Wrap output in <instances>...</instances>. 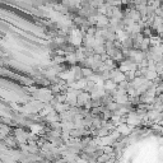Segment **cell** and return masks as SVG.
Segmentation results:
<instances>
[{
	"label": "cell",
	"instance_id": "obj_1",
	"mask_svg": "<svg viewBox=\"0 0 163 163\" xmlns=\"http://www.w3.org/2000/svg\"><path fill=\"white\" fill-rule=\"evenodd\" d=\"M162 24H163V18H162V17H154L153 28L158 29V28H161V27H162Z\"/></svg>",
	"mask_w": 163,
	"mask_h": 163
}]
</instances>
